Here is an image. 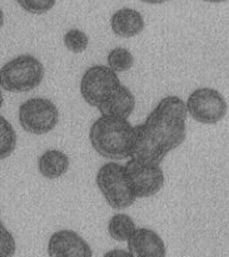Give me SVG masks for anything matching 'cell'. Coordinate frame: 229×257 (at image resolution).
Instances as JSON below:
<instances>
[{
  "label": "cell",
  "instance_id": "obj_17",
  "mask_svg": "<svg viewBox=\"0 0 229 257\" xmlns=\"http://www.w3.org/2000/svg\"><path fill=\"white\" fill-rule=\"evenodd\" d=\"M64 45L72 53H83L89 45V38L83 30L70 29L64 35Z\"/></svg>",
  "mask_w": 229,
  "mask_h": 257
},
{
  "label": "cell",
  "instance_id": "obj_4",
  "mask_svg": "<svg viewBox=\"0 0 229 257\" xmlns=\"http://www.w3.org/2000/svg\"><path fill=\"white\" fill-rule=\"evenodd\" d=\"M95 182L104 200L114 210L130 207L137 200L125 166L120 163H104L98 170Z\"/></svg>",
  "mask_w": 229,
  "mask_h": 257
},
{
  "label": "cell",
  "instance_id": "obj_6",
  "mask_svg": "<svg viewBox=\"0 0 229 257\" xmlns=\"http://www.w3.org/2000/svg\"><path fill=\"white\" fill-rule=\"evenodd\" d=\"M187 112L202 124H215L225 117L228 110L227 100L214 88L202 87L193 90L188 97Z\"/></svg>",
  "mask_w": 229,
  "mask_h": 257
},
{
  "label": "cell",
  "instance_id": "obj_11",
  "mask_svg": "<svg viewBox=\"0 0 229 257\" xmlns=\"http://www.w3.org/2000/svg\"><path fill=\"white\" fill-rule=\"evenodd\" d=\"M135 108V97L129 88L120 84L115 88L109 97L97 108L100 114L114 115V117H130Z\"/></svg>",
  "mask_w": 229,
  "mask_h": 257
},
{
  "label": "cell",
  "instance_id": "obj_12",
  "mask_svg": "<svg viewBox=\"0 0 229 257\" xmlns=\"http://www.w3.org/2000/svg\"><path fill=\"white\" fill-rule=\"evenodd\" d=\"M113 33L120 38H133L144 30V18L138 10L132 8H122L110 18Z\"/></svg>",
  "mask_w": 229,
  "mask_h": 257
},
{
  "label": "cell",
  "instance_id": "obj_19",
  "mask_svg": "<svg viewBox=\"0 0 229 257\" xmlns=\"http://www.w3.org/2000/svg\"><path fill=\"white\" fill-rule=\"evenodd\" d=\"M17 250L15 238L0 220V257L13 256Z\"/></svg>",
  "mask_w": 229,
  "mask_h": 257
},
{
  "label": "cell",
  "instance_id": "obj_5",
  "mask_svg": "<svg viewBox=\"0 0 229 257\" xmlns=\"http://www.w3.org/2000/svg\"><path fill=\"white\" fill-rule=\"evenodd\" d=\"M59 122L58 107L47 98H30L19 107V123L32 135L42 136L52 132Z\"/></svg>",
  "mask_w": 229,
  "mask_h": 257
},
{
  "label": "cell",
  "instance_id": "obj_9",
  "mask_svg": "<svg viewBox=\"0 0 229 257\" xmlns=\"http://www.w3.org/2000/svg\"><path fill=\"white\" fill-rule=\"evenodd\" d=\"M48 255L53 257H90L93 251L89 243L75 231L60 230L48 241Z\"/></svg>",
  "mask_w": 229,
  "mask_h": 257
},
{
  "label": "cell",
  "instance_id": "obj_22",
  "mask_svg": "<svg viewBox=\"0 0 229 257\" xmlns=\"http://www.w3.org/2000/svg\"><path fill=\"white\" fill-rule=\"evenodd\" d=\"M3 25H4V13L0 9V29L3 28Z\"/></svg>",
  "mask_w": 229,
  "mask_h": 257
},
{
  "label": "cell",
  "instance_id": "obj_7",
  "mask_svg": "<svg viewBox=\"0 0 229 257\" xmlns=\"http://www.w3.org/2000/svg\"><path fill=\"white\" fill-rule=\"evenodd\" d=\"M120 84L118 73L109 65H92L85 70L80 80V94L87 104L98 108Z\"/></svg>",
  "mask_w": 229,
  "mask_h": 257
},
{
  "label": "cell",
  "instance_id": "obj_10",
  "mask_svg": "<svg viewBox=\"0 0 229 257\" xmlns=\"http://www.w3.org/2000/svg\"><path fill=\"white\" fill-rule=\"evenodd\" d=\"M128 251L132 256L163 257L167 253L163 238L155 231L139 227L128 238Z\"/></svg>",
  "mask_w": 229,
  "mask_h": 257
},
{
  "label": "cell",
  "instance_id": "obj_15",
  "mask_svg": "<svg viewBox=\"0 0 229 257\" xmlns=\"http://www.w3.org/2000/svg\"><path fill=\"white\" fill-rule=\"evenodd\" d=\"M17 147V133L9 120L0 114V160H5Z\"/></svg>",
  "mask_w": 229,
  "mask_h": 257
},
{
  "label": "cell",
  "instance_id": "obj_23",
  "mask_svg": "<svg viewBox=\"0 0 229 257\" xmlns=\"http://www.w3.org/2000/svg\"><path fill=\"white\" fill-rule=\"evenodd\" d=\"M203 2L213 3V4H218V3H224V2H227V0H203Z\"/></svg>",
  "mask_w": 229,
  "mask_h": 257
},
{
  "label": "cell",
  "instance_id": "obj_8",
  "mask_svg": "<svg viewBox=\"0 0 229 257\" xmlns=\"http://www.w3.org/2000/svg\"><path fill=\"white\" fill-rule=\"evenodd\" d=\"M124 166L137 198L152 197L164 186V172L158 163L129 158Z\"/></svg>",
  "mask_w": 229,
  "mask_h": 257
},
{
  "label": "cell",
  "instance_id": "obj_24",
  "mask_svg": "<svg viewBox=\"0 0 229 257\" xmlns=\"http://www.w3.org/2000/svg\"><path fill=\"white\" fill-rule=\"evenodd\" d=\"M2 85H0V108L3 107V103H4V98H3V92H2Z\"/></svg>",
  "mask_w": 229,
  "mask_h": 257
},
{
  "label": "cell",
  "instance_id": "obj_14",
  "mask_svg": "<svg viewBox=\"0 0 229 257\" xmlns=\"http://www.w3.org/2000/svg\"><path fill=\"white\" fill-rule=\"evenodd\" d=\"M137 230L134 220L127 213H117L108 222V233L119 242H125Z\"/></svg>",
  "mask_w": 229,
  "mask_h": 257
},
{
  "label": "cell",
  "instance_id": "obj_2",
  "mask_svg": "<svg viewBox=\"0 0 229 257\" xmlns=\"http://www.w3.org/2000/svg\"><path fill=\"white\" fill-rule=\"evenodd\" d=\"M135 127L127 118L102 114L89 130V141L95 152L108 160L132 157L135 146Z\"/></svg>",
  "mask_w": 229,
  "mask_h": 257
},
{
  "label": "cell",
  "instance_id": "obj_18",
  "mask_svg": "<svg viewBox=\"0 0 229 257\" xmlns=\"http://www.w3.org/2000/svg\"><path fill=\"white\" fill-rule=\"evenodd\" d=\"M17 3L25 12L30 13V14L40 15L45 14L50 9H53L57 0H17Z\"/></svg>",
  "mask_w": 229,
  "mask_h": 257
},
{
  "label": "cell",
  "instance_id": "obj_1",
  "mask_svg": "<svg viewBox=\"0 0 229 257\" xmlns=\"http://www.w3.org/2000/svg\"><path fill=\"white\" fill-rule=\"evenodd\" d=\"M187 105L177 95H167L135 127L137 138L132 157L142 162L160 165L169 152L187 137Z\"/></svg>",
  "mask_w": 229,
  "mask_h": 257
},
{
  "label": "cell",
  "instance_id": "obj_13",
  "mask_svg": "<svg viewBox=\"0 0 229 257\" xmlns=\"http://www.w3.org/2000/svg\"><path fill=\"white\" fill-rule=\"evenodd\" d=\"M69 157L59 150H48L38 160V170L43 177L57 180L69 170Z\"/></svg>",
  "mask_w": 229,
  "mask_h": 257
},
{
  "label": "cell",
  "instance_id": "obj_16",
  "mask_svg": "<svg viewBox=\"0 0 229 257\" xmlns=\"http://www.w3.org/2000/svg\"><path fill=\"white\" fill-rule=\"evenodd\" d=\"M107 62L115 73H124L133 67L134 57L127 48L117 47L110 50L107 57Z\"/></svg>",
  "mask_w": 229,
  "mask_h": 257
},
{
  "label": "cell",
  "instance_id": "obj_3",
  "mask_svg": "<svg viewBox=\"0 0 229 257\" xmlns=\"http://www.w3.org/2000/svg\"><path fill=\"white\" fill-rule=\"evenodd\" d=\"M44 78V65L32 54L13 58L0 68V85L12 93H24L39 87Z\"/></svg>",
  "mask_w": 229,
  "mask_h": 257
},
{
  "label": "cell",
  "instance_id": "obj_20",
  "mask_svg": "<svg viewBox=\"0 0 229 257\" xmlns=\"http://www.w3.org/2000/svg\"><path fill=\"white\" fill-rule=\"evenodd\" d=\"M107 255H128V256H132L130 255L129 251H122V250H114V251H109V252L105 253Z\"/></svg>",
  "mask_w": 229,
  "mask_h": 257
},
{
  "label": "cell",
  "instance_id": "obj_21",
  "mask_svg": "<svg viewBox=\"0 0 229 257\" xmlns=\"http://www.w3.org/2000/svg\"><path fill=\"white\" fill-rule=\"evenodd\" d=\"M143 3H147V4H163L165 2H169V0H140Z\"/></svg>",
  "mask_w": 229,
  "mask_h": 257
}]
</instances>
